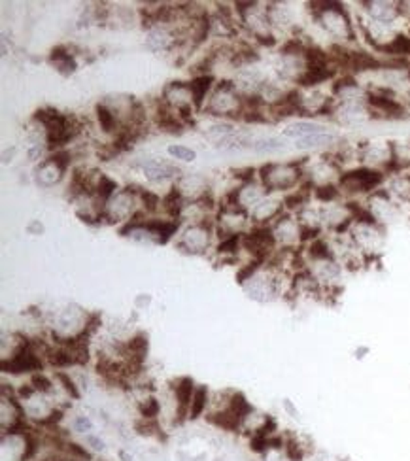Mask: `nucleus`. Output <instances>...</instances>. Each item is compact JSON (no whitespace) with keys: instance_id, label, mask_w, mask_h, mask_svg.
Here are the masks:
<instances>
[{"instance_id":"obj_17","label":"nucleus","mask_w":410,"mask_h":461,"mask_svg":"<svg viewBox=\"0 0 410 461\" xmlns=\"http://www.w3.org/2000/svg\"><path fill=\"white\" fill-rule=\"evenodd\" d=\"M95 112H97V119H99L101 129H103L104 133H114V131H116V127H118V121H116L114 112H112L108 106H104V104H99V106L95 108Z\"/></svg>"},{"instance_id":"obj_5","label":"nucleus","mask_w":410,"mask_h":461,"mask_svg":"<svg viewBox=\"0 0 410 461\" xmlns=\"http://www.w3.org/2000/svg\"><path fill=\"white\" fill-rule=\"evenodd\" d=\"M174 391V401H176V416H178V422H183L185 418H190V405L191 397L195 393V382L190 376H183L178 378L176 382H172Z\"/></svg>"},{"instance_id":"obj_11","label":"nucleus","mask_w":410,"mask_h":461,"mask_svg":"<svg viewBox=\"0 0 410 461\" xmlns=\"http://www.w3.org/2000/svg\"><path fill=\"white\" fill-rule=\"evenodd\" d=\"M49 63L55 64L57 71L61 72V74H72V72L76 71V61L72 59L71 53H68L63 46L53 47V49H51V53H49Z\"/></svg>"},{"instance_id":"obj_3","label":"nucleus","mask_w":410,"mask_h":461,"mask_svg":"<svg viewBox=\"0 0 410 461\" xmlns=\"http://www.w3.org/2000/svg\"><path fill=\"white\" fill-rule=\"evenodd\" d=\"M384 184V172L369 166L354 169L342 172L339 176L340 193L346 195H361V193H374Z\"/></svg>"},{"instance_id":"obj_21","label":"nucleus","mask_w":410,"mask_h":461,"mask_svg":"<svg viewBox=\"0 0 410 461\" xmlns=\"http://www.w3.org/2000/svg\"><path fill=\"white\" fill-rule=\"evenodd\" d=\"M240 242H242V236L240 235L227 236V238H223L220 246H218V253H221V256H237L238 244Z\"/></svg>"},{"instance_id":"obj_26","label":"nucleus","mask_w":410,"mask_h":461,"mask_svg":"<svg viewBox=\"0 0 410 461\" xmlns=\"http://www.w3.org/2000/svg\"><path fill=\"white\" fill-rule=\"evenodd\" d=\"M140 197H142V203H144V208H146V210H148V212L157 210V206H159V203H161V201H159V197L155 195V193H150V191H142V193H140Z\"/></svg>"},{"instance_id":"obj_15","label":"nucleus","mask_w":410,"mask_h":461,"mask_svg":"<svg viewBox=\"0 0 410 461\" xmlns=\"http://www.w3.org/2000/svg\"><path fill=\"white\" fill-rule=\"evenodd\" d=\"M389 195H395L402 203H410V174H399L389 182Z\"/></svg>"},{"instance_id":"obj_20","label":"nucleus","mask_w":410,"mask_h":461,"mask_svg":"<svg viewBox=\"0 0 410 461\" xmlns=\"http://www.w3.org/2000/svg\"><path fill=\"white\" fill-rule=\"evenodd\" d=\"M250 148L255 149V151H261V153H270V151L284 149V142L278 140V138H263V140L253 142Z\"/></svg>"},{"instance_id":"obj_14","label":"nucleus","mask_w":410,"mask_h":461,"mask_svg":"<svg viewBox=\"0 0 410 461\" xmlns=\"http://www.w3.org/2000/svg\"><path fill=\"white\" fill-rule=\"evenodd\" d=\"M206 407H208V390H206V386H197L193 397H191L190 418L188 420H197V418H201V416L205 414Z\"/></svg>"},{"instance_id":"obj_23","label":"nucleus","mask_w":410,"mask_h":461,"mask_svg":"<svg viewBox=\"0 0 410 461\" xmlns=\"http://www.w3.org/2000/svg\"><path fill=\"white\" fill-rule=\"evenodd\" d=\"M31 384L34 386V390L38 391V393H49V391L53 390V384H51V380H49L48 376L42 375V373L32 375Z\"/></svg>"},{"instance_id":"obj_22","label":"nucleus","mask_w":410,"mask_h":461,"mask_svg":"<svg viewBox=\"0 0 410 461\" xmlns=\"http://www.w3.org/2000/svg\"><path fill=\"white\" fill-rule=\"evenodd\" d=\"M118 189V184L116 182H112L110 178H106V176H101V182H99V186H97V197L99 199H110L114 195V191Z\"/></svg>"},{"instance_id":"obj_7","label":"nucleus","mask_w":410,"mask_h":461,"mask_svg":"<svg viewBox=\"0 0 410 461\" xmlns=\"http://www.w3.org/2000/svg\"><path fill=\"white\" fill-rule=\"evenodd\" d=\"M379 51L392 59H407L410 57V34H395L379 47Z\"/></svg>"},{"instance_id":"obj_8","label":"nucleus","mask_w":410,"mask_h":461,"mask_svg":"<svg viewBox=\"0 0 410 461\" xmlns=\"http://www.w3.org/2000/svg\"><path fill=\"white\" fill-rule=\"evenodd\" d=\"M329 129L325 125H320V123H314V121H297L293 125L285 127L284 136L285 138H293V140H303V138H308V136H314V134L327 133Z\"/></svg>"},{"instance_id":"obj_10","label":"nucleus","mask_w":410,"mask_h":461,"mask_svg":"<svg viewBox=\"0 0 410 461\" xmlns=\"http://www.w3.org/2000/svg\"><path fill=\"white\" fill-rule=\"evenodd\" d=\"M206 246H208V231L205 227L190 229L185 238L178 244V248H185V251H190V253H201L206 250Z\"/></svg>"},{"instance_id":"obj_27","label":"nucleus","mask_w":410,"mask_h":461,"mask_svg":"<svg viewBox=\"0 0 410 461\" xmlns=\"http://www.w3.org/2000/svg\"><path fill=\"white\" fill-rule=\"evenodd\" d=\"M74 429L78 431V433H84V435H89L93 431V422L87 416H78L74 420Z\"/></svg>"},{"instance_id":"obj_9","label":"nucleus","mask_w":410,"mask_h":461,"mask_svg":"<svg viewBox=\"0 0 410 461\" xmlns=\"http://www.w3.org/2000/svg\"><path fill=\"white\" fill-rule=\"evenodd\" d=\"M337 76L335 66H325V68H305V72L297 78V84L300 87H316L322 86Z\"/></svg>"},{"instance_id":"obj_4","label":"nucleus","mask_w":410,"mask_h":461,"mask_svg":"<svg viewBox=\"0 0 410 461\" xmlns=\"http://www.w3.org/2000/svg\"><path fill=\"white\" fill-rule=\"evenodd\" d=\"M365 104L371 118L380 119H402L407 118V110L401 102L395 99L394 91L379 89L365 97Z\"/></svg>"},{"instance_id":"obj_16","label":"nucleus","mask_w":410,"mask_h":461,"mask_svg":"<svg viewBox=\"0 0 410 461\" xmlns=\"http://www.w3.org/2000/svg\"><path fill=\"white\" fill-rule=\"evenodd\" d=\"M335 140H337V136L327 131V133L314 134V136H308V138L297 140L295 142V146L303 149H312V148H322V146H329V144H333Z\"/></svg>"},{"instance_id":"obj_28","label":"nucleus","mask_w":410,"mask_h":461,"mask_svg":"<svg viewBox=\"0 0 410 461\" xmlns=\"http://www.w3.org/2000/svg\"><path fill=\"white\" fill-rule=\"evenodd\" d=\"M86 443H87V446H89L91 450H95V452H103L104 448H106V445H104L103 438L95 437V435H91V433H89V435H86Z\"/></svg>"},{"instance_id":"obj_2","label":"nucleus","mask_w":410,"mask_h":461,"mask_svg":"<svg viewBox=\"0 0 410 461\" xmlns=\"http://www.w3.org/2000/svg\"><path fill=\"white\" fill-rule=\"evenodd\" d=\"M303 163H297V161H290V163H268L265 166H261V182H263V188H265V193H270V191H287V189H293L300 180H303Z\"/></svg>"},{"instance_id":"obj_12","label":"nucleus","mask_w":410,"mask_h":461,"mask_svg":"<svg viewBox=\"0 0 410 461\" xmlns=\"http://www.w3.org/2000/svg\"><path fill=\"white\" fill-rule=\"evenodd\" d=\"M212 76H197V78L191 82L190 91H191V99H193V104H195V108H201L203 106V102H205L206 91L210 89L212 86Z\"/></svg>"},{"instance_id":"obj_29","label":"nucleus","mask_w":410,"mask_h":461,"mask_svg":"<svg viewBox=\"0 0 410 461\" xmlns=\"http://www.w3.org/2000/svg\"><path fill=\"white\" fill-rule=\"evenodd\" d=\"M284 408L287 410V412H290V414H292V418H297V416H299L297 408L293 407V403L290 401V399H285V401H284Z\"/></svg>"},{"instance_id":"obj_13","label":"nucleus","mask_w":410,"mask_h":461,"mask_svg":"<svg viewBox=\"0 0 410 461\" xmlns=\"http://www.w3.org/2000/svg\"><path fill=\"white\" fill-rule=\"evenodd\" d=\"M144 172H146V176H148L151 182H159L174 176V174L178 172V169H176V166H170L168 163L150 161V163L144 164Z\"/></svg>"},{"instance_id":"obj_1","label":"nucleus","mask_w":410,"mask_h":461,"mask_svg":"<svg viewBox=\"0 0 410 461\" xmlns=\"http://www.w3.org/2000/svg\"><path fill=\"white\" fill-rule=\"evenodd\" d=\"M310 10L325 31L340 40H355L354 25L348 17L346 8L340 2H310Z\"/></svg>"},{"instance_id":"obj_18","label":"nucleus","mask_w":410,"mask_h":461,"mask_svg":"<svg viewBox=\"0 0 410 461\" xmlns=\"http://www.w3.org/2000/svg\"><path fill=\"white\" fill-rule=\"evenodd\" d=\"M312 195H314L318 201H322V203L331 204L340 197V189H339V186H335V184L314 186V189H312Z\"/></svg>"},{"instance_id":"obj_24","label":"nucleus","mask_w":410,"mask_h":461,"mask_svg":"<svg viewBox=\"0 0 410 461\" xmlns=\"http://www.w3.org/2000/svg\"><path fill=\"white\" fill-rule=\"evenodd\" d=\"M55 376H57V380L63 384L64 391H66V393H68L72 399H79V391H78V388H76V384H74V380H72L71 376L64 375V373H57Z\"/></svg>"},{"instance_id":"obj_19","label":"nucleus","mask_w":410,"mask_h":461,"mask_svg":"<svg viewBox=\"0 0 410 461\" xmlns=\"http://www.w3.org/2000/svg\"><path fill=\"white\" fill-rule=\"evenodd\" d=\"M138 408H140V416L144 420H157V416L161 414V403L155 397L144 399Z\"/></svg>"},{"instance_id":"obj_30","label":"nucleus","mask_w":410,"mask_h":461,"mask_svg":"<svg viewBox=\"0 0 410 461\" xmlns=\"http://www.w3.org/2000/svg\"><path fill=\"white\" fill-rule=\"evenodd\" d=\"M242 172H246V174H253V169H246V171H242ZM238 176H240V178H244L246 182L252 180V176H242V174H238Z\"/></svg>"},{"instance_id":"obj_6","label":"nucleus","mask_w":410,"mask_h":461,"mask_svg":"<svg viewBox=\"0 0 410 461\" xmlns=\"http://www.w3.org/2000/svg\"><path fill=\"white\" fill-rule=\"evenodd\" d=\"M363 6H367V12L371 14L372 21L382 25H392L401 16L399 12V2H363Z\"/></svg>"},{"instance_id":"obj_25","label":"nucleus","mask_w":410,"mask_h":461,"mask_svg":"<svg viewBox=\"0 0 410 461\" xmlns=\"http://www.w3.org/2000/svg\"><path fill=\"white\" fill-rule=\"evenodd\" d=\"M168 153L172 157H176V159H180V161H193V159L197 157V153H195L193 149L183 148V146H170V148H168Z\"/></svg>"}]
</instances>
